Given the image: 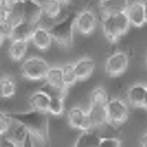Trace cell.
<instances>
[{
  "instance_id": "1",
  "label": "cell",
  "mask_w": 147,
  "mask_h": 147,
  "mask_svg": "<svg viewBox=\"0 0 147 147\" xmlns=\"http://www.w3.org/2000/svg\"><path fill=\"white\" fill-rule=\"evenodd\" d=\"M7 113L12 119L23 125L33 140L41 146L52 147L48 113L32 109Z\"/></svg>"
},
{
  "instance_id": "2",
  "label": "cell",
  "mask_w": 147,
  "mask_h": 147,
  "mask_svg": "<svg viewBox=\"0 0 147 147\" xmlns=\"http://www.w3.org/2000/svg\"><path fill=\"white\" fill-rule=\"evenodd\" d=\"M109 100L108 94L102 87H96L92 91L87 111L93 131L108 126L107 106Z\"/></svg>"
},
{
  "instance_id": "3",
  "label": "cell",
  "mask_w": 147,
  "mask_h": 147,
  "mask_svg": "<svg viewBox=\"0 0 147 147\" xmlns=\"http://www.w3.org/2000/svg\"><path fill=\"white\" fill-rule=\"evenodd\" d=\"M77 13L72 12L63 19L52 24L48 28L55 43L59 47L69 50L72 47Z\"/></svg>"
},
{
  "instance_id": "4",
  "label": "cell",
  "mask_w": 147,
  "mask_h": 147,
  "mask_svg": "<svg viewBox=\"0 0 147 147\" xmlns=\"http://www.w3.org/2000/svg\"><path fill=\"white\" fill-rule=\"evenodd\" d=\"M101 24L105 37L112 42L123 36L131 25L125 12L102 16Z\"/></svg>"
},
{
  "instance_id": "5",
  "label": "cell",
  "mask_w": 147,
  "mask_h": 147,
  "mask_svg": "<svg viewBox=\"0 0 147 147\" xmlns=\"http://www.w3.org/2000/svg\"><path fill=\"white\" fill-rule=\"evenodd\" d=\"M50 68L45 59L40 57H32L22 61L20 72L27 80L38 82L44 80Z\"/></svg>"
},
{
  "instance_id": "6",
  "label": "cell",
  "mask_w": 147,
  "mask_h": 147,
  "mask_svg": "<svg viewBox=\"0 0 147 147\" xmlns=\"http://www.w3.org/2000/svg\"><path fill=\"white\" fill-rule=\"evenodd\" d=\"M44 81L39 89L45 92L50 97H66L68 88L64 83L61 67H51Z\"/></svg>"
},
{
  "instance_id": "7",
  "label": "cell",
  "mask_w": 147,
  "mask_h": 147,
  "mask_svg": "<svg viewBox=\"0 0 147 147\" xmlns=\"http://www.w3.org/2000/svg\"><path fill=\"white\" fill-rule=\"evenodd\" d=\"M107 116L108 126L115 128L121 127L128 119V107L121 99H109L107 106Z\"/></svg>"
},
{
  "instance_id": "8",
  "label": "cell",
  "mask_w": 147,
  "mask_h": 147,
  "mask_svg": "<svg viewBox=\"0 0 147 147\" xmlns=\"http://www.w3.org/2000/svg\"><path fill=\"white\" fill-rule=\"evenodd\" d=\"M97 24L96 16L91 10L85 9L76 15L75 28L80 35L87 36L92 34Z\"/></svg>"
},
{
  "instance_id": "9",
  "label": "cell",
  "mask_w": 147,
  "mask_h": 147,
  "mask_svg": "<svg viewBox=\"0 0 147 147\" xmlns=\"http://www.w3.org/2000/svg\"><path fill=\"white\" fill-rule=\"evenodd\" d=\"M23 5V22L35 27L39 26L43 15L41 3L37 0H25Z\"/></svg>"
},
{
  "instance_id": "10",
  "label": "cell",
  "mask_w": 147,
  "mask_h": 147,
  "mask_svg": "<svg viewBox=\"0 0 147 147\" xmlns=\"http://www.w3.org/2000/svg\"><path fill=\"white\" fill-rule=\"evenodd\" d=\"M129 58L123 51H117L110 55L106 60L105 70L112 77H117L124 73L128 66Z\"/></svg>"
},
{
  "instance_id": "11",
  "label": "cell",
  "mask_w": 147,
  "mask_h": 147,
  "mask_svg": "<svg viewBox=\"0 0 147 147\" xmlns=\"http://www.w3.org/2000/svg\"><path fill=\"white\" fill-rule=\"evenodd\" d=\"M67 119L70 126L73 129L82 132L92 130L87 111L79 106H74L70 109Z\"/></svg>"
},
{
  "instance_id": "12",
  "label": "cell",
  "mask_w": 147,
  "mask_h": 147,
  "mask_svg": "<svg viewBox=\"0 0 147 147\" xmlns=\"http://www.w3.org/2000/svg\"><path fill=\"white\" fill-rule=\"evenodd\" d=\"M30 42L36 49L41 52L48 51L54 43L49 30L43 26H40L34 31Z\"/></svg>"
},
{
  "instance_id": "13",
  "label": "cell",
  "mask_w": 147,
  "mask_h": 147,
  "mask_svg": "<svg viewBox=\"0 0 147 147\" xmlns=\"http://www.w3.org/2000/svg\"><path fill=\"white\" fill-rule=\"evenodd\" d=\"M131 25L136 27H141L146 23L143 2L135 0L129 3L125 12Z\"/></svg>"
},
{
  "instance_id": "14",
  "label": "cell",
  "mask_w": 147,
  "mask_h": 147,
  "mask_svg": "<svg viewBox=\"0 0 147 147\" xmlns=\"http://www.w3.org/2000/svg\"><path fill=\"white\" fill-rule=\"evenodd\" d=\"M129 0H99L98 8L102 16L125 13Z\"/></svg>"
},
{
  "instance_id": "15",
  "label": "cell",
  "mask_w": 147,
  "mask_h": 147,
  "mask_svg": "<svg viewBox=\"0 0 147 147\" xmlns=\"http://www.w3.org/2000/svg\"><path fill=\"white\" fill-rule=\"evenodd\" d=\"M73 64L78 81L88 80L94 72L96 66L95 61L89 57L81 58Z\"/></svg>"
},
{
  "instance_id": "16",
  "label": "cell",
  "mask_w": 147,
  "mask_h": 147,
  "mask_svg": "<svg viewBox=\"0 0 147 147\" xmlns=\"http://www.w3.org/2000/svg\"><path fill=\"white\" fill-rule=\"evenodd\" d=\"M9 56L14 62L23 61L27 53L30 41L21 39L10 40Z\"/></svg>"
},
{
  "instance_id": "17",
  "label": "cell",
  "mask_w": 147,
  "mask_h": 147,
  "mask_svg": "<svg viewBox=\"0 0 147 147\" xmlns=\"http://www.w3.org/2000/svg\"><path fill=\"white\" fill-rule=\"evenodd\" d=\"M50 101V96L40 89L33 92L28 98L31 109L47 113H48Z\"/></svg>"
},
{
  "instance_id": "18",
  "label": "cell",
  "mask_w": 147,
  "mask_h": 147,
  "mask_svg": "<svg viewBox=\"0 0 147 147\" xmlns=\"http://www.w3.org/2000/svg\"><path fill=\"white\" fill-rule=\"evenodd\" d=\"M41 3L43 15L48 20H55L62 13L64 7L58 0H43Z\"/></svg>"
},
{
  "instance_id": "19",
  "label": "cell",
  "mask_w": 147,
  "mask_h": 147,
  "mask_svg": "<svg viewBox=\"0 0 147 147\" xmlns=\"http://www.w3.org/2000/svg\"><path fill=\"white\" fill-rule=\"evenodd\" d=\"M147 86L141 84H136L132 86L127 93L129 103L135 106L144 107Z\"/></svg>"
},
{
  "instance_id": "20",
  "label": "cell",
  "mask_w": 147,
  "mask_h": 147,
  "mask_svg": "<svg viewBox=\"0 0 147 147\" xmlns=\"http://www.w3.org/2000/svg\"><path fill=\"white\" fill-rule=\"evenodd\" d=\"M13 120V124L10 129L5 136H2L9 138L19 147H21L28 133L23 125L14 119Z\"/></svg>"
},
{
  "instance_id": "21",
  "label": "cell",
  "mask_w": 147,
  "mask_h": 147,
  "mask_svg": "<svg viewBox=\"0 0 147 147\" xmlns=\"http://www.w3.org/2000/svg\"><path fill=\"white\" fill-rule=\"evenodd\" d=\"M17 91V85L14 78L4 75L0 81V96L3 99H9L14 96Z\"/></svg>"
},
{
  "instance_id": "22",
  "label": "cell",
  "mask_w": 147,
  "mask_h": 147,
  "mask_svg": "<svg viewBox=\"0 0 147 147\" xmlns=\"http://www.w3.org/2000/svg\"><path fill=\"white\" fill-rule=\"evenodd\" d=\"M0 20L6 21L13 28L23 22L22 2H18L14 7L5 16L0 17Z\"/></svg>"
},
{
  "instance_id": "23",
  "label": "cell",
  "mask_w": 147,
  "mask_h": 147,
  "mask_svg": "<svg viewBox=\"0 0 147 147\" xmlns=\"http://www.w3.org/2000/svg\"><path fill=\"white\" fill-rule=\"evenodd\" d=\"M36 28L23 22L14 28L9 40H24L30 42Z\"/></svg>"
},
{
  "instance_id": "24",
  "label": "cell",
  "mask_w": 147,
  "mask_h": 147,
  "mask_svg": "<svg viewBox=\"0 0 147 147\" xmlns=\"http://www.w3.org/2000/svg\"><path fill=\"white\" fill-rule=\"evenodd\" d=\"M65 98L60 96L50 97L48 114L56 117L62 116L64 112Z\"/></svg>"
},
{
  "instance_id": "25",
  "label": "cell",
  "mask_w": 147,
  "mask_h": 147,
  "mask_svg": "<svg viewBox=\"0 0 147 147\" xmlns=\"http://www.w3.org/2000/svg\"><path fill=\"white\" fill-rule=\"evenodd\" d=\"M61 68L64 83L66 86L69 89V87L74 85L78 81L74 64L73 63L66 64Z\"/></svg>"
},
{
  "instance_id": "26",
  "label": "cell",
  "mask_w": 147,
  "mask_h": 147,
  "mask_svg": "<svg viewBox=\"0 0 147 147\" xmlns=\"http://www.w3.org/2000/svg\"><path fill=\"white\" fill-rule=\"evenodd\" d=\"M12 118L7 112L1 111L0 115V134L4 136L8 132L13 124Z\"/></svg>"
},
{
  "instance_id": "27",
  "label": "cell",
  "mask_w": 147,
  "mask_h": 147,
  "mask_svg": "<svg viewBox=\"0 0 147 147\" xmlns=\"http://www.w3.org/2000/svg\"><path fill=\"white\" fill-rule=\"evenodd\" d=\"M98 147H121V143L118 138L114 136H100Z\"/></svg>"
},
{
  "instance_id": "28",
  "label": "cell",
  "mask_w": 147,
  "mask_h": 147,
  "mask_svg": "<svg viewBox=\"0 0 147 147\" xmlns=\"http://www.w3.org/2000/svg\"><path fill=\"white\" fill-rule=\"evenodd\" d=\"M15 0H1L0 2V17L5 16L9 13L17 4Z\"/></svg>"
},
{
  "instance_id": "29",
  "label": "cell",
  "mask_w": 147,
  "mask_h": 147,
  "mask_svg": "<svg viewBox=\"0 0 147 147\" xmlns=\"http://www.w3.org/2000/svg\"><path fill=\"white\" fill-rule=\"evenodd\" d=\"M1 147H20L9 138L5 136H1Z\"/></svg>"
},
{
  "instance_id": "30",
  "label": "cell",
  "mask_w": 147,
  "mask_h": 147,
  "mask_svg": "<svg viewBox=\"0 0 147 147\" xmlns=\"http://www.w3.org/2000/svg\"><path fill=\"white\" fill-rule=\"evenodd\" d=\"M21 147H35L34 142L33 139L28 133Z\"/></svg>"
},
{
  "instance_id": "31",
  "label": "cell",
  "mask_w": 147,
  "mask_h": 147,
  "mask_svg": "<svg viewBox=\"0 0 147 147\" xmlns=\"http://www.w3.org/2000/svg\"><path fill=\"white\" fill-rule=\"evenodd\" d=\"M141 144L142 147H147V132L142 136Z\"/></svg>"
},
{
  "instance_id": "32",
  "label": "cell",
  "mask_w": 147,
  "mask_h": 147,
  "mask_svg": "<svg viewBox=\"0 0 147 147\" xmlns=\"http://www.w3.org/2000/svg\"><path fill=\"white\" fill-rule=\"evenodd\" d=\"M58 1L62 4L63 7H67L70 4L72 0H58Z\"/></svg>"
},
{
  "instance_id": "33",
  "label": "cell",
  "mask_w": 147,
  "mask_h": 147,
  "mask_svg": "<svg viewBox=\"0 0 147 147\" xmlns=\"http://www.w3.org/2000/svg\"><path fill=\"white\" fill-rule=\"evenodd\" d=\"M144 11H145V17H146V23H147V0H142Z\"/></svg>"
},
{
  "instance_id": "34",
  "label": "cell",
  "mask_w": 147,
  "mask_h": 147,
  "mask_svg": "<svg viewBox=\"0 0 147 147\" xmlns=\"http://www.w3.org/2000/svg\"><path fill=\"white\" fill-rule=\"evenodd\" d=\"M144 107H146L147 109V86L146 89V98H145V103H144Z\"/></svg>"
},
{
  "instance_id": "35",
  "label": "cell",
  "mask_w": 147,
  "mask_h": 147,
  "mask_svg": "<svg viewBox=\"0 0 147 147\" xmlns=\"http://www.w3.org/2000/svg\"><path fill=\"white\" fill-rule=\"evenodd\" d=\"M15 1H16L17 2H22L24 1L25 0H15Z\"/></svg>"
},
{
  "instance_id": "36",
  "label": "cell",
  "mask_w": 147,
  "mask_h": 147,
  "mask_svg": "<svg viewBox=\"0 0 147 147\" xmlns=\"http://www.w3.org/2000/svg\"><path fill=\"white\" fill-rule=\"evenodd\" d=\"M37 1H39L40 2H41V1H42L43 0H37Z\"/></svg>"
},
{
  "instance_id": "37",
  "label": "cell",
  "mask_w": 147,
  "mask_h": 147,
  "mask_svg": "<svg viewBox=\"0 0 147 147\" xmlns=\"http://www.w3.org/2000/svg\"><path fill=\"white\" fill-rule=\"evenodd\" d=\"M146 62H147V58H146Z\"/></svg>"
}]
</instances>
